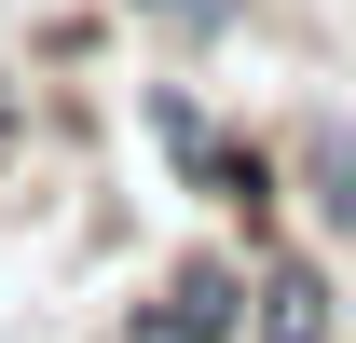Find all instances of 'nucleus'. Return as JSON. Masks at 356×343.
Wrapping results in <instances>:
<instances>
[{
  "instance_id": "1",
  "label": "nucleus",
  "mask_w": 356,
  "mask_h": 343,
  "mask_svg": "<svg viewBox=\"0 0 356 343\" xmlns=\"http://www.w3.org/2000/svg\"><path fill=\"white\" fill-rule=\"evenodd\" d=\"M247 316H261V275H247L233 247H192L165 289L124 316V343H247Z\"/></svg>"
},
{
  "instance_id": "4",
  "label": "nucleus",
  "mask_w": 356,
  "mask_h": 343,
  "mask_svg": "<svg viewBox=\"0 0 356 343\" xmlns=\"http://www.w3.org/2000/svg\"><path fill=\"white\" fill-rule=\"evenodd\" d=\"M151 151H165L178 178H206V165H220V124H206V96H178V83H151Z\"/></svg>"
},
{
  "instance_id": "3",
  "label": "nucleus",
  "mask_w": 356,
  "mask_h": 343,
  "mask_svg": "<svg viewBox=\"0 0 356 343\" xmlns=\"http://www.w3.org/2000/svg\"><path fill=\"white\" fill-rule=\"evenodd\" d=\"M247 343H343L329 261H261V316H247Z\"/></svg>"
},
{
  "instance_id": "5",
  "label": "nucleus",
  "mask_w": 356,
  "mask_h": 343,
  "mask_svg": "<svg viewBox=\"0 0 356 343\" xmlns=\"http://www.w3.org/2000/svg\"><path fill=\"white\" fill-rule=\"evenodd\" d=\"M137 14H165V28H192V42H220V28L247 14V0H137Z\"/></svg>"
},
{
  "instance_id": "6",
  "label": "nucleus",
  "mask_w": 356,
  "mask_h": 343,
  "mask_svg": "<svg viewBox=\"0 0 356 343\" xmlns=\"http://www.w3.org/2000/svg\"><path fill=\"white\" fill-rule=\"evenodd\" d=\"M0 124H14V69H0Z\"/></svg>"
},
{
  "instance_id": "2",
  "label": "nucleus",
  "mask_w": 356,
  "mask_h": 343,
  "mask_svg": "<svg viewBox=\"0 0 356 343\" xmlns=\"http://www.w3.org/2000/svg\"><path fill=\"white\" fill-rule=\"evenodd\" d=\"M288 192H302V220L315 234H343L356 247V110H288Z\"/></svg>"
}]
</instances>
